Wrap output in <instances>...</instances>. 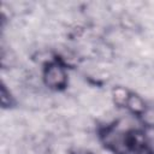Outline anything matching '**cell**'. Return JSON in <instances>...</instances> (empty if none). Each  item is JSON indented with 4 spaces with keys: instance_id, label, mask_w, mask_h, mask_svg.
<instances>
[{
    "instance_id": "obj_1",
    "label": "cell",
    "mask_w": 154,
    "mask_h": 154,
    "mask_svg": "<svg viewBox=\"0 0 154 154\" xmlns=\"http://www.w3.org/2000/svg\"><path fill=\"white\" fill-rule=\"evenodd\" d=\"M43 83L52 90H64L67 87V72L65 65L55 59L45 65L42 72Z\"/></svg>"
},
{
    "instance_id": "obj_2",
    "label": "cell",
    "mask_w": 154,
    "mask_h": 154,
    "mask_svg": "<svg viewBox=\"0 0 154 154\" xmlns=\"http://www.w3.org/2000/svg\"><path fill=\"white\" fill-rule=\"evenodd\" d=\"M1 105L4 108H10L14 105V100H13L12 95L10 94V91H7L5 84H2V87H1Z\"/></svg>"
}]
</instances>
